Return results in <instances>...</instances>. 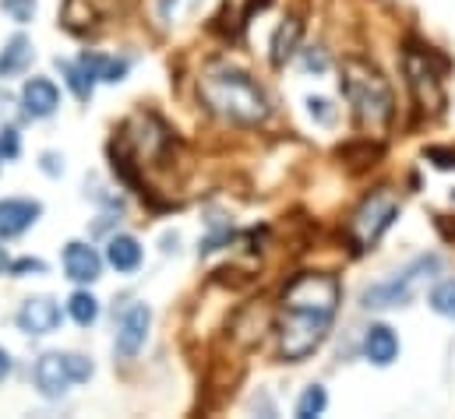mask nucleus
I'll list each match as a JSON object with an SVG mask.
<instances>
[{
    "instance_id": "obj_1",
    "label": "nucleus",
    "mask_w": 455,
    "mask_h": 419,
    "mask_svg": "<svg viewBox=\"0 0 455 419\" xmlns=\"http://www.w3.org/2000/svg\"><path fill=\"white\" fill-rule=\"evenodd\" d=\"M339 311V282L322 272L297 275L283 293V324H279V352L290 363L307 360L329 335Z\"/></svg>"
},
{
    "instance_id": "obj_2",
    "label": "nucleus",
    "mask_w": 455,
    "mask_h": 419,
    "mask_svg": "<svg viewBox=\"0 0 455 419\" xmlns=\"http://www.w3.org/2000/svg\"><path fill=\"white\" fill-rule=\"evenodd\" d=\"M198 92H202V103L229 123L258 127V123L268 120V96L240 67H229V64L205 67L202 78H198Z\"/></svg>"
},
{
    "instance_id": "obj_3",
    "label": "nucleus",
    "mask_w": 455,
    "mask_h": 419,
    "mask_svg": "<svg viewBox=\"0 0 455 419\" xmlns=\"http://www.w3.org/2000/svg\"><path fill=\"white\" fill-rule=\"evenodd\" d=\"M342 92H346V103L353 106V116L363 130L381 134L392 123V116H395L392 89L371 64L346 60L342 64Z\"/></svg>"
},
{
    "instance_id": "obj_4",
    "label": "nucleus",
    "mask_w": 455,
    "mask_h": 419,
    "mask_svg": "<svg viewBox=\"0 0 455 419\" xmlns=\"http://www.w3.org/2000/svg\"><path fill=\"white\" fill-rule=\"evenodd\" d=\"M442 268V257L438 254H427V257H417L413 265H406L403 272H395L392 279L385 282H374L367 293H363V307L367 311H388V307H406L417 293V286L424 279H431L435 272Z\"/></svg>"
},
{
    "instance_id": "obj_5",
    "label": "nucleus",
    "mask_w": 455,
    "mask_h": 419,
    "mask_svg": "<svg viewBox=\"0 0 455 419\" xmlns=\"http://www.w3.org/2000/svg\"><path fill=\"white\" fill-rule=\"evenodd\" d=\"M395 218H399V198H395L388 187H381V191L367 194V198L356 205V211L349 215L346 236L353 240L356 250H371V247L381 240V233H385Z\"/></svg>"
},
{
    "instance_id": "obj_6",
    "label": "nucleus",
    "mask_w": 455,
    "mask_h": 419,
    "mask_svg": "<svg viewBox=\"0 0 455 419\" xmlns=\"http://www.w3.org/2000/svg\"><path fill=\"white\" fill-rule=\"evenodd\" d=\"M32 377H36V388L46 399H60L71 384H82V381L92 377V363L78 352H43Z\"/></svg>"
},
{
    "instance_id": "obj_7",
    "label": "nucleus",
    "mask_w": 455,
    "mask_h": 419,
    "mask_svg": "<svg viewBox=\"0 0 455 419\" xmlns=\"http://www.w3.org/2000/svg\"><path fill=\"white\" fill-rule=\"evenodd\" d=\"M403 67H406V78H410V89L417 96V103L431 106V109H442L445 106V92H442V78L438 71L427 64V53H417V50H406L403 57Z\"/></svg>"
},
{
    "instance_id": "obj_8",
    "label": "nucleus",
    "mask_w": 455,
    "mask_h": 419,
    "mask_svg": "<svg viewBox=\"0 0 455 419\" xmlns=\"http://www.w3.org/2000/svg\"><path fill=\"white\" fill-rule=\"evenodd\" d=\"M148 324H152V311L145 304H131L116 320V352L120 356H138V349L145 345Z\"/></svg>"
},
{
    "instance_id": "obj_9",
    "label": "nucleus",
    "mask_w": 455,
    "mask_h": 419,
    "mask_svg": "<svg viewBox=\"0 0 455 419\" xmlns=\"http://www.w3.org/2000/svg\"><path fill=\"white\" fill-rule=\"evenodd\" d=\"M43 215L39 202H28V198H4L0 202V240H14L21 236L25 229H32Z\"/></svg>"
},
{
    "instance_id": "obj_10",
    "label": "nucleus",
    "mask_w": 455,
    "mask_h": 419,
    "mask_svg": "<svg viewBox=\"0 0 455 419\" xmlns=\"http://www.w3.org/2000/svg\"><path fill=\"white\" fill-rule=\"evenodd\" d=\"M18 328L25 335H50L60 328V307L50 296H32L18 311Z\"/></svg>"
},
{
    "instance_id": "obj_11",
    "label": "nucleus",
    "mask_w": 455,
    "mask_h": 419,
    "mask_svg": "<svg viewBox=\"0 0 455 419\" xmlns=\"http://www.w3.org/2000/svg\"><path fill=\"white\" fill-rule=\"evenodd\" d=\"M64 272L71 282H96L103 272V257L96 254V247L75 240L64 247Z\"/></svg>"
},
{
    "instance_id": "obj_12",
    "label": "nucleus",
    "mask_w": 455,
    "mask_h": 419,
    "mask_svg": "<svg viewBox=\"0 0 455 419\" xmlns=\"http://www.w3.org/2000/svg\"><path fill=\"white\" fill-rule=\"evenodd\" d=\"M21 106L32 120H43V116H53L57 106H60V92L50 78H28L25 89H21Z\"/></svg>"
},
{
    "instance_id": "obj_13",
    "label": "nucleus",
    "mask_w": 455,
    "mask_h": 419,
    "mask_svg": "<svg viewBox=\"0 0 455 419\" xmlns=\"http://www.w3.org/2000/svg\"><path fill=\"white\" fill-rule=\"evenodd\" d=\"M363 356L374 363V367H388L395 363L399 356V338L388 324H371L367 335H363Z\"/></svg>"
},
{
    "instance_id": "obj_14",
    "label": "nucleus",
    "mask_w": 455,
    "mask_h": 419,
    "mask_svg": "<svg viewBox=\"0 0 455 419\" xmlns=\"http://www.w3.org/2000/svg\"><path fill=\"white\" fill-rule=\"evenodd\" d=\"M107 261H110V268L124 272V275L138 272V265H141V243H138L134 236H127V233L110 236V243H107Z\"/></svg>"
},
{
    "instance_id": "obj_15",
    "label": "nucleus",
    "mask_w": 455,
    "mask_h": 419,
    "mask_svg": "<svg viewBox=\"0 0 455 419\" xmlns=\"http://www.w3.org/2000/svg\"><path fill=\"white\" fill-rule=\"evenodd\" d=\"M28 60H32V43H28L25 36L7 39V46L0 50V78H14V75H21V71L28 67Z\"/></svg>"
},
{
    "instance_id": "obj_16",
    "label": "nucleus",
    "mask_w": 455,
    "mask_h": 419,
    "mask_svg": "<svg viewBox=\"0 0 455 419\" xmlns=\"http://www.w3.org/2000/svg\"><path fill=\"white\" fill-rule=\"evenodd\" d=\"M297 39H300V21H297V18H286V21L275 28V36H272V64H275V67H283V64L293 57Z\"/></svg>"
},
{
    "instance_id": "obj_17",
    "label": "nucleus",
    "mask_w": 455,
    "mask_h": 419,
    "mask_svg": "<svg viewBox=\"0 0 455 419\" xmlns=\"http://www.w3.org/2000/svg\"><path fill=\"white\" fill-rule=\"evenodd\" d=\"M57 67H60V75L68 78V85H71V92L85 103V99H92V78H89V71L82 67V64H71V60H57Z\"/></svg>"
},
{
    "instance_id": "obj_18",
    "label": "nucleus",
    "mask_w": 455,
    "mask_h": 419,
    "mask_svg": "<svg viewBox=\"0 0 455 419\" xmlns=\"http://www.w3.org/2000/svg\"><path fill=\"white\" fill-rule=\"evenodd\" d=\"M68 314H71L75 324L92 328V324H96V317H100V300H96L92 293H75V296L68 300Z\"/></svg>"
},
{
    "instance_id": "obj_19",
    "label": "nucleus",
    "mask_w": 455,
    "mask_h": 419,
    "mask_svg": "<svg viewBox=\"0 0 455 419\" xmlns=\"http://www.w3.org/2000/svg\"><path fill=\"white\" fill-rule=\"evenodd\" d=\"M325 406H329V395H325V388L322 384H311L304 395H300V402H297V419H315L325 413Z\"/></svg>"
},
{
    "instance_id": "obj_20",
    "label": "nucleus",
    "mask_w": 455,
    "mask_h": 419,
    "mask_svg": "<svg viewBox=\"0 0 455 419\" xmlns=\"http://www.w3.org/2000/svg\"><path fill=\"white\" fill-rule=\"evenodd\" d=\"M427 304H431V311H435V314L455 317V279H445V282H438V286L431 289Z\"/></svg>"
},
{
    "instance_id": "obj_21",
    "label": "nucleus",
    "mask_w": 455,
    "mask_h": 419,
    "mask_svg": "<svg viewBox=\"0 0 455 419\" xmlns=\"http://www.w3.org/2000/svg\"><path fill=\"white\" fill-rule=\"evenodd\" d=\"M18 152H21L18 130H14V127H4V130H0V159L11 162V159H18Z\"/></svg>"
},
{
    "instance_id": "obj_22",
    "label": "nucleus",
    "mask_w": 455,
    "mask_h": 419,
    "mask_svg": "<svg viewBox=\"0 0 455 419\" xmlns=\"http://www.w3.org/2000/svg\"><path fill=\"white\" fill-rule=\"evenodd\" d=\"M0 7L14 21H32V14H36V0H0Z\"/></svg>"
},
{
    "instance_id": "obj_23",
    "label": "nucleus",
    "mask_w": 455,
    "mask_h": 419,
    "mask_svg": "<svg viewBox=\"0 0 455 419\" xmlns=\"http://www.w3.org/2000/svg\"><path fill=\"white\" fill-rule=\"evenodd\" d=\"M307 109H311V116H315L318 123H325V127L336 120V109H332L329 99H307Z\"/></svg>"
},
{
    "instance_id": "obj_24",
    "label": "nucleus",
    "mask_w": 455,
    "mask_h": 419,
    "mask_svg": "<svg viewBox=\"0 0 455 419\" xmlns=\"http://www.w3.org/2000/svg\"><path fill=\"white\" fill-rule=\"evenodd\" d=\"M124 75H127V60H110V57H103V71H100L103 82H120Z\"/></svg>"
},
{
    "instance_id": "obj_25",
    "label": "nucleus",
    "mask_w": 455,
    "mask_h": 419,
    "mask_svg": "<svg viewBox=\"0 0 455 419\" xmlns=\"http://www.w3.org/2000/svg\"><path fill=\"white\" fill-rule=\"evenodd\" d=\"M325 67H329V60H325V53H322V50H307V53H304V71L322 75Z\"/></svg>"
},
{
    "instance_id": "obj_26",
    "label": "nucleus",
    "mask_w": 455,
    "mask_h": 419,
    "mask_svg": "<svg viewBox=\"0 0 455 419\" xmlns=\"http://www.w3.org/2000/svg\"><path fill=\"white\" fill-rule=\"evenodd\" d=\"M427 159H431L438 170H455V152H449V148H431Z\"/></svg>"
},
{
    "instance_id": "obj_27",
    "label": "nucleus",
    "mask_w": 455,
    "mask_h": 419,
    "mask_svg": "<svg viewBox=\"0 0 455 419\" xmlns=\"http://www.w3.org/2000/svg\"><path fill=\"white\" fill-rule=\"evenodd\" d=\"M11 272H14V275H28V272H36V275H39V272H46V265H43V261H36V257H21V261H14V265H11Z\"/></svg>"
},
{
    "instance_id": "obj_28",
    "label": "nucleus",
    "mask_w": 455,
    "mask_h": 419,
    "mask_svg": "<svg viewBox=\"0 0 455 419\" xmlns=\"http://www.w3.org/2000/svg\"><path fill=\"white\" fill-rule=\"evenodd\" d=\"M43 170L46 173H60L64 166H57V155H43Z\"/></svg>"
},
{
    "instance_id": "obj_29",
    "label": "nucleus",
    "mask_w": 455,
    "mask_h": 419,
    "mask_svg": "<svg viewBox=\"0 0 455 419\" xmlns=\"http://www.w3.org/2000/svg\"><path fill=\"white\" fill-rule=\"evenodd\" d=\"M7 374H11V356H7L4 349H0V381H4Z\"/></svg>"
},
{
    "instance_id": "obj_30",
    "label": "nucleus",
    "mask_w": 455,
    "mask_h": 419,
    "mask_svg": "<svg viewBox=\"0 0 455 419\" xmlns=\"http://www.w3.org/2000/svg\"><path fill=\"white\" fill-rule=\"evenodd\" d=\"M7 268V254H4V247H0V272Z\"/></svg>"
},
{
    "instance_id": "obj_31",
    "label": "nucleus",
    "mask_w": 455,
    "mask_h": 419,
    "mask_svg": "<svg viewBox=\"0 0 455 419\" xmlns=\"http://www.w3.org/2000/svg\"><path fill=\"white\" fill-rule=\"evenodd\" d=\"M0 166H4V159H0Z\"/></svg>"
}]
</instances>
